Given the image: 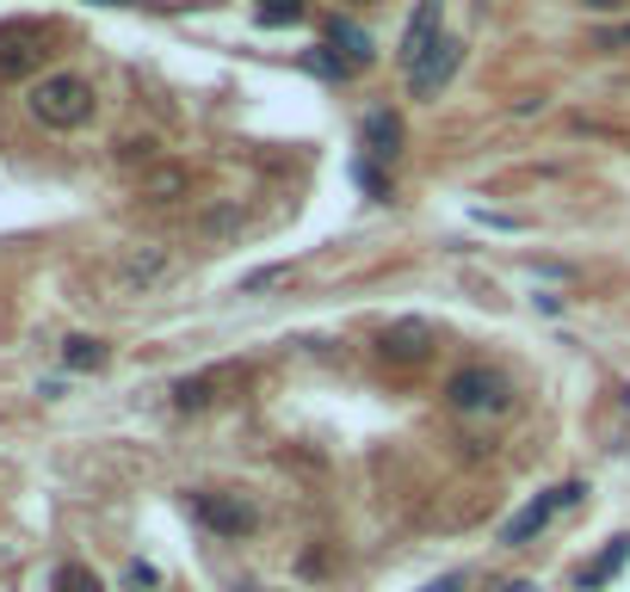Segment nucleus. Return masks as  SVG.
<instances>
[{"mask_svg":"<svg viewBox=\"0 0 630 592\" xmlns=\"http://www.w3.org/2000/svg\"><path fill=\"white\" fill-rule=\"evenodd\" d=\"M25 106H32V118L44 130H80L87 118H94V87H87L80 75H44Z\"/></svg>","mask_w":630,"mask_h":592,"instance_id":"obj_1","label":"nucleus"},{"mask_svg":"<svg viewBox=\"0 0 630 592\" xmlns=\"http://www.w3.org/2000/svg\"><path fill=\"white\" fill-rule=\"evenodd\" d=\"M445 402H452L457 414H501L507 407V376L489 371V364H470V371H457L452 383H445Z\"/></svg>","mask_w":630,"mask_h":592,"instance_id":"obj_2","label":"nucleus"},{"mask_svg":"<svg viewBox=\"0 0 630 592\" xmlns=\"http://www.w3.org/2000/svg\"><path fill=\"white\" fill-rule=\"evenodd\" d=\"M582 494H587L582 482H563V487H551V494H544V500H532V506H525L520 518H507V530H501V544H513V549H520V544H532L537 530L551 525V518L563 513V506H575V500H582Z\"/></svg>","mask_w":630,"mask_h":592,"instance_id":"obj_3","label":"nucleus"},{"mask_svg":"<svg viewBox=\"0 0 630 592\" xmlns=\"http://www.w3.org/2000/svg\"><path fill=\"white\" fill-rule=\"evenodd\" d=\"M192 513H198V525H210L217 537H241V530H253V506L241 494H192Z\"/></svg>","mask_w":630,"mask_h":592,"instance_id":"obj_4","label":"nucleus"},{"mask_svg":"<svg viewBox=\"0 0 630 592\" xmlns=\"http://www.w3.org/2000/svg\"><path fill=\"white\" fill-rule=\"evenodd\" d=\"M457 63H464V44H457V37H439V44L426 50L421 63L409 68V87H414V99H433L445 87V80L457 75Z\"/></svg>","mask_w":630,"mask_h":592,"instance_id":"obj_5","label":"nucleus"},{"mask_svg":"<svg viewBox=\"0 0 630 592\" xmlns=\"http://www.w3.org/2000/svg\"><path fill=\"white\" fill-rule=\"evenodd\" d=\"M378 352L383 359H395V364H421L426 352H433V328H426V321H390V328H383V340H378Z\"/></svg>","mask_w":630,"mask_h":592,"instance_id":"obj_6","label":"nucleus"},{"mask_svg":"<svg viewBox=\"0 0 630 592\" xmlns=\"http://www.w3.org/2000/svg\"><path fill=\"white\" fill-rule=\"evenodd\" d=\"M439 0H421V7H414V19H409V32H402V50H395V63L402 68H414L426 56V50L439 44Z\"/></svg>","mask_w":630,"mask_h":592,"instance_id":"obj_7","label":"nucleus"},{"mask_svg":"<svg viewBox=\"0 0 630 592\" xmlns=\"http://www.w3.org/2000/svg\"><path fill=\"white\" fill-rule=\"evenodd\" d=\"M161 272H167V248H155V241H142V248H130L124 260H118V284H124V290H149Z\"/></svg>","mask_w":630,"mask_h":592,"instance_id":"obj_8","label":"nucleus"},{"mask_svg":"<svg viewBox=\"0 0 630 592\" xmlns=\"http://www.w3.org/2000/svg\"><path fill=\"white\" fill-rule=\"evenodd\" d=\"M37 63H44V50H37L32 32H7V37H0V80H25Z\"/></svg>","mask_w":630,"mask_h":592,"instance_id":"obj_9","label":"nucleus"},{"mask_svg":"<svg viewBox=\"0 0 630 592\" xmlns=\"http://www.w3.org/2000/svg\"><path fill=\"white\" fill-rule=\"evenodd\" d=\"M365 155H378V161L402 155V118L395 111H371L365 118Z\"/></svg>","mask_w":630,"mask_h":592,"instance_id":"obj_10","label":"nucleus"},{"mask_svg":"<svg viewBox=\"0 0 630 592\" xmlns=\"http://www.w3.org/2000/svg\"><path fill=\"white\" fill-rule=\"evenodd\" d=\"M111 359V346L94 340V333H75V340H63V364L68 371H106Z\"/></svg>","mask_w":630,"mask_h":592,"instance_id":"obj_11","label":"nucleus"},{"mask_svg":"<svg viewBox=\"0 0 630 592\" xmlns=\"http://www.w3.org/2000/svg\"><path fill=\"white\" fill-rule=\"evenodd\" d=\"M328 44H334V50H347V68H365V63H371V37H365L359 25H334Z\"/></svg>","mask_w":630,"mask_h":592,"instance_id":"obj_12","label":"nucleus"},{"mask_svg":"<svg viewBox=\"0 0 630 592\" xmlns=\"http://www.w3.org/2000/svg\"><path fill=\"white\" fill-rule=\"evenodd\" d=\"M56 592H106V586H99L94 568H80V561H63V568H56Z\"/></svg>","mask_w":630,"mask_h":592,"instance_id":"obj_13","label":"nucleus"},{"mask_svg":"<svg viewBox=\"0 0 630 592\" xmlns=\"http://www.w3.org/2000/svg\"><path fill=\"white\" fill-rule=\"evenodd\" d=\"M624 556H630V537H618V544L606 549V556H599V568H594V574L582 580V586H587V592H594V586H606V580L618 574V561H624Z\"/></svg>","mask_w":630,"mask_h":592,"instance_id":"obj_14","label":"nucleus"},{"mask_svg":"<svg viewBox=\"0 0 630 592\" xmlns=\"http://www.w3.org/2000/svg\"><path fill=\"white\" fill-rule=\"evenodd\" d=\"M309 13V0H260V25H291Z\"/></svg>","mask_w":630,"mask_h":592,"instance_id":"obj_15","label":"nucleus"},{"mask_svg":"<svg viewBox=\"0 0 630 592\" xmlns=\"http://www.w3.org/2000/svg\"><path fill=\"white\" fill-rule=\"evenodd\" d=\"M174 402L180 407H205L210 402V376H186V383L174 390Z\"/></svg>","mask_w":630,"mask_h":592,"instance_id":"obj_16","label":"nucleus"},{"mask_svg":"<svg viewBox=\"0 0 630 592\" xmlns=\"http://www.w3.org/2000/svg\"><path fill=\"white\" fill-rule=\"evenodd\" d=\"M284 278V265H260L253 278H241V296H253V290H267V284H279Z\"/></svg>","mask_w":630,"mask_h":592,"instance_id":"obj_17","label":"nucleus"},{"mask_svg":"<svg viewBox=\"0 0 630 592\" xmlns=\"http://www.w3.org/2000/svg\"><path fill=\"white\" fill-rule=\"evenodd\" d=\"M161 586V574L149 568V561H130V592H155Z\"/></svg>","mask_w":630,"mask_h":592,"instance_id":"obj_18","label":"nucleus"},{"mask_svg":"<svg viewBox=\"0 0 630 592\" xmlns=\"http://www.w3.org/2000/svg\"><path fill=\"white\" fill-rule=\"evenodd\" d=\"M359 186L371 191V198H390V186L378 179V167H371V161H359Z\"/></svg>","mask_w":630,"mask_h":592,"instance_id":"obj_19","label":"nucleus"},{"mask_svg":"<svg viewBox=\"0 0 630 592\" xmlns=\"http://www.w3.org/2000/svg\"><path fill=\"white\" fill-rule=\"evenodd\" d=\"M180 186H186V179H180V173H155V179H149V191H155V198H174Z\"/></svg>","mask_w":630,"mask_h":592,"instance_id":"obj_20","label":"nucleus"},{"mask_svg":"<svg viewBox=\"0 0 630 592\" xmlns=\"http://www.w3.org/2000/svg\"><path fill=\"white\" fill-rule=\"evenodd\" d=\"M426 592H464V574H445V580H433Z\"/></svg>","mask_w":630,"mask_h":592,"instance_id":"obj_21","label":"nucleus"},{"mask_svg":"<svg viewBox=\"0 0 630 592\" xmlns=\"http://www.w3.org/2000/svg\"><path fill=\"white\" fill-rule=\"evenodd\" d=\"M599 44H606V50H612V44H630V25H624V32H606Z\"/></svg>","mask_w":630,"mask_h":592,"instance_id":"obj_22","label":"nucleus"},{"mask_svg":"<svg viewBox=\"0 0 630 592\" xmlns=\"http://www.w3.org/2000/svg\"><path fill=\"white\" fill-rule=\"evenodd\" d=\"M587 7H594V13H618V7H624V0H587Z\"/></svg>","mask_w":630,"mask_h":592,"instance_id":"obj_23","label":"nucleus"},{"mask_svg":"<svg viewBox=\"0 0 630 592\" xmlns=\"http://www.w3.org/2000/svg\"><path fill=\"white\" fill-rule=\"evenodd\" d=\"M99 7H130V0H99Z\"/></svg>","mask_w":630,"mask_h":592,"instance_id":"obj_24","label":"nucleus"}]
</instances>
